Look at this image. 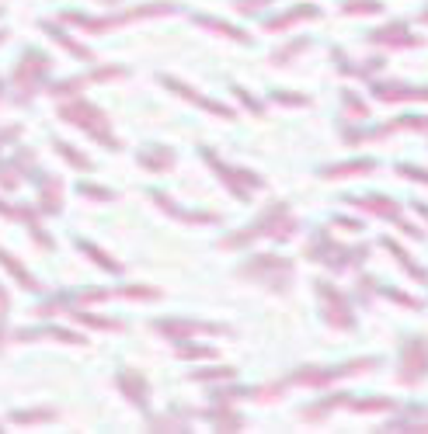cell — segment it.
<instances>
[{
	"mask_svg": "<svg viewBox=\"0 0 428 434\" xmlns=\"http://www.w3.org/2000/svg\"><path fill=\"white\" fill-rule=\"evenodd\" d=\"M306 45H310V42L300 39V42H293L289 49H279V52H275V63H282V59H293V52H300V49H306Z\"/></svg>",
	"mask_w": 428,
	"mask_h": 434,
	"instance_id": "13",
	"label": "cell"
},
{
	"mask_svg": "<svg viewBox=\"0 0 428 434\" xmlns=\"http://www.w3.org/2000/svg\"><path fill=\"white\" fill-rule=\"evenodd\" d=\"M428 372V337H411L400 355V382H418Z\"/></svg>",
	"mask_w": 428,
	"mask_h": 434,
	"instance_id": "2",
	"label": "cell"
},
{
	"mask_svg": "<svg viewBox=\"0 0 428 434\" xmlns=\"http://www.w3.org/2000/svg\"><path fill=\"white\" fill-rule=\"evenodd\" d=\"M56 150H59L63 157H70V160H74V167H77V170H87V160L81 157L77 150H70V146H63V143H56Z\"/></svg>",
	"mask_w": 428,
	"mask_h": 434,
	"instance_id": "12",
	"label": "cell"
},
{
	"mask_svg": "<svg viewBox=\"0 0 428 434\" xmlns=\"http://www.w3.org/2000/svg\"><path fill=\"white\" fill-rule=\"evenodd\" d=\"M42 70H49V59H35L32 52L21 59V66L14 70V83L21 87V98H28V94H32V87H35V77H39Z\"/></svg>",
	"mask_w": 428,
	"mask_h": 434,
	"instance_id": "4",
	"label": "cell"
},
{
	"mask_svg": "<svg viewBox=\"0 0 428 434\" xmlns=\"http://www.w3.org/2000/svg\"><path fill=\"white\" fill-rule=\"evenodd\" d=\"M119 386H126V396H129V399H136L139 406H146V399H150V389H146V382H143L136 372H122V375H119Z\"/></svg>",
	"mask_w": 428,
	"mask_h": 434,
	"instance_id": "6",
	"label": "cell"
},
{
	"mask_svg": "<svg viewBox=\"0 0 428 434\" xmlns=\"http://www.w3.org/2000/svg\"><path fill=\"white\" fill-rule=\"evenodd\" d=\"M105 4H115V0H105Z\"/></svg>",
	"mask_w": 428,
	"mask_h": 434,
	"instance_id": "21",
	"label": "cell"
},
{
	"mask_svg": "<svg viewBox=\"0 0 428 434\" xmlns=\"http://www.w3.org/2000/svg\"><path fill=\"white\" fill-rule=\"evenodd\" d=\"M219 375H233L230 368H213V372H195V379H219Z\"/></svg>",
	"mask_w": 428,
	"mask_h": 434,
	"instance_id": "18",
	"label": "cell"
},
{
	"mask_svg": "<svg viewBox=\"0 0 428 434\" xmlns=\"http://www.w3.org/2000/svg\"><path fill=\"white\" fill-rule=\"evenodd\" d=\"M81 192H84L87 198H98V201H108V198H112V192H105V188H91V184H84Z\"/></svg>",
	"mask_w": 428,
	"mask_h": 434,
	"instance_id": "15",
	"label": "cell"
},
{
	"mask_svg": "<svg viewBox=\"0 0 428 434\" xmlns=\"http://www.w3.org/2000/svg\"><path fill=\"white\" fill-rule=\"evenodd\" d=\"M422 21H428V11H422Z\"/></svg>",
	"mask_w": 428,
	"mask_h": 434,
	"instance_id": "20",
	"label": "cell"
},
{
	"mask_svg": "<svg viewBox=\"0 0 428 434\" xmlns=\"http://www.w3.org/2000/svg\"><path fill=\"white\" fill-rule=\"evenodd\" d=\"M355 406H359V410H383V406H390V403H386V399H359Z\"/></svg>",
	"mask_w": 428,
	"mask_h": 434,
	"instance_id": "16",
	"label": "cell"
},
{
	"mask_svg": "<svg viewBox=\"0 0 428 434\" xmlns=\"http://www.w3.org/2000/svg\"><path fill=\"white\" fill-rule=\"evenodd\" d=\"M139 160H143L150 170H171L174 153L171 150H164V146H150V150H143V153H139Z\"/></svg>",
	"mask_w": 428,
	"mask_h": 434,
	"instance_id": "7",
	"label": "cell"
},
{
	"mask_svg": "<svg viewBox=\"0 0 428 434\" xmlns=\"http://www.w3.org/2000/svg\"><path fill=\"white\" fill-rule=\"evenodd\" d=\"M386 247H390V250H393V257H397V261H400V264H404V268H407V271H411V275L418 278V281H428V275H425V271H418V264H415V261H411V257H407V254H404V247H397V243H393V240H386Z\"/></svg>",
	"mask_w": 428,
	"mask_h": 434,
	"instance_id": "9",
	"label": "cell"
},
{
	"mask_svg": "<svg viewBox=\"0 0 428 434\" xmlns=\"http://www.w3.org/2000/svg\"><path fill=\"white\" fill-rule=\"evenodd\" d=\"M157 330H168V337H192V334H223L219 323H181V319H157Z\"/></svg>",
	"mask_w": 428,
	"mask_h": 434,
	"instance_id": "3",
	"label": "cell"
},
{
	"mask_svg": "<svg viewBox=\"0 0 428 434\" xmlns=\"http://www.w3.org/2000/svg\"><path fill=\"white\" fill-rule=\"evenodd\" d=\"M366 11L373 14V11H380V4H348L345 7V14H366Z\"/></svg>",
	"mask_w": 428,
	"mask_h": 434,
	"instance_id": "14",
	"label": "cell"
},
{
	"mask_svg": "<svg viewBox=\"0 0 428 434\" xmlns=\"http://www.w3.org/2000/svg\"><path fill=\"white\" fill-rule=\"evenodd\" d=\"M317 292H320V295L328 299V319H331L335 327H345V330H348V327H352L355 319H352V313H348V306H345L342 295H338V292H335L331 285H317Z\"/></svg>",
	"mask_w": 428,
	"mask_h": 434,
	"instance_id": "5",
	"label": "cell"
},
{
	"mask_svg": "<svg viewBox=\"0 0 428 434\" xmlns=\"http://www.w3.org/2000/svg\"><path fill=\"white\" fill-rule=\"evenodd\" d=\"M376 163L373 160H359V163H345V167H338V170H324L328 177H338V174H369Z\"/></svg>",
	"mask_w": 428,
	"mask_h": 434,
	"instance_id": "10",
	"label": "cell"
},
{
	"mask_svg": "<svg viewBox=\"0 0 428 434\" xmlns=\"http://www.w3.org/2000/svg\"><path fill=\"white\" fill-rule=\"evenodd\" d=\"M18 424H32V421H52V410H28V414H14Z\"/></svg>",
	"mask_w": 428,
	"mask_h": 434,
	"instance_id": "11",
	"label": "cell"
},
{
	"mask_svg": "<svg viewBox=\"0 0 428 434\" xmlns=\"http://www.w3.org/2000/svg\"><path fill=\"white\" fill-rule=\"evenodd\" d=\"M320 11L317 7H296L289 18H275V21H268V32H286V25H293L296 18H317Z\"/></svg>",
	"mask_w": 428,
	"mask_h": 434,
	"instance_id": "8",
	"label": "cell"
},
{
	"mask_svg": "<svg viewBox=\"0 0 428 434\" xmlns=\"http://www.w3.org/2000/svg\"><path fill=\"white\" fill-rule=\"evenodd\" d=\"M275 101H282V105H306V98H300V94H275Z\"/></svg>",
	"mask_w": 428,
	"mask_h": 434,
	"instance_id": "17",
	"label": "cell"
},
{
	"mask_svg": "<svg viewBox=\"0 0 428 434\" xmlns=\"http://www.w3.org/2000/svg\"><path fill=\"white\" fill-rule=\"evenodd\" d=\"M244 275L248 271H255L268 288H275V292H282L286 285H289V275H293V264L289 261H282V257H272V254H261V257H251L244 268H241Z\"/></svg>",
	"mask_w": 428,
	"mask_h": 434,
	"instance_id": "1",
	"label": "cell"
},
{
	"mask_svg": "<svg viewBox=\"0 0 428 434\" xmlns=\"http://www.w3.org/2000/svg\"><path fill=\"white\" fill-rule=\"evenodd\" d=\"M11 132H21V129H18V125H14V129H7V132H4V136H0V143H4V139H7V136H11Z\"/></svg>",
	"mask_w": 428,
	"mask_h": 434,
	"instance_id": "19",
	"label": "cell"
}]
</instances>
